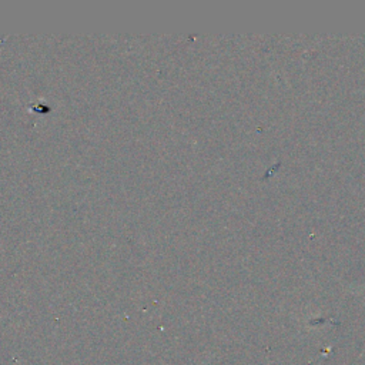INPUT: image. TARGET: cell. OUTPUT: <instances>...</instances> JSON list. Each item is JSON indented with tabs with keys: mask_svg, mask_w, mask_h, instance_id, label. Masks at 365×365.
<instances>
[]
</instances>
